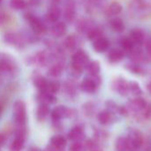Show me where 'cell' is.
<instances>
[{
    "label": "cell",
    "instance_id": "cell-1",
    "mask_svg": "<svg viewBox=\"0 0 151 151\" xmlns=\"http://www.w3.org/2000/svg\"><path fill=\"white\" fill-rule=\"evenodd\" d=\"M13 116L16 125V133H26L27 110L26 105L22 101H18L13 105Z\"/></svg>",
    "mask_w": 151,
    "mask_h": 151
},
{
    "label": "cell",
    "instance_id": "cell-2",
    "mask_svg": "<svg viewBox=\"0 0 151 151\" xmlns=\"http://www.w3.org/2000/svg\"><path fill=\"white\" fill-rule=\"evenodd\" d=\"M89 62L88 55L83 50H78L72 57V72L79 76Z\"/></svg>",
    "mask_w": 151,
    "mask_h": 151
},
{
    "label": "cell",
    "instance_id": "cell-3",
    "mask_svg": "<svg viewBox=\"0 0 151 151\" xmlns=\"http://www.w3.org/2000/svg\"><path fill=\"white\" fill-rule=\"evenodd\" d=\"M126 138L128 142L129 150H137L143 145V142H144L143 134L142 133L141 131L135 128L129 129L127 136Z\"/></svg>",
    "mask_w": 151,
    "mask_h": 151
},
{
    "label": "cell",
    "instance_id": "cell-4",
    "mask_svg": "<svg viewBox=\"0 0 151 151\" xmlns=\"http://www.w3.org/2000/svg\"><path fill=\"white\" fill-rule=\"evenodd\" d=\"M147 104H148V102L145 99H143L142 97H137L127 103V109L129 113H132L133 116L137 117V118H138V116L142 117V112L146 108Z\"/></svg>",
    "mask_w": 151,
    "mask_h": 151
},
{
    "label": "cell",
    "instance_id": "cell-5",
    "mask_svg": "<svg viewBox=\"0 0 151 151\" xmlns=\"http://www.w3.org/2000/svg\"><path fill=\"white\" fill-rule=\"evenodd\" d=\"M25 18L28 21L34 33H35L37 35H41V34H44L47 31V27L42 22V20L41 19H39L38 17L33 15L30 12H27L25 15Z\"/></svg>",
    "mask_w": 151,
    "mask_h": 151
},
{
    "label": "cell",
    "instance_id": "cell-6",
    "mask_svg": "<svg viewBox=\"0 0 151 151\" xmlns=\"http://www.w3.org/2000/svg\"><path fill=\"white\" fill-rule=\"evenodd\" d=\"M101 84V77L97 76H90L89 77H86L81 84V89L83 92L93 93L96 91L98 86Z\"/></svg>",
    "mask_w": 151,
    "mask_h": 151
},
{
    "label": "cell",
    "instance_id": "cell-7",
    "mask_svg": "<svg viewBox=\"0 0 151 151\" xmlns=\"http://www.w3.org/2000/svg\"><path fill=\"white\" fill-rule=\"evenodd\" d=\"M111 88L113 91L118 92L121 96H127L129 93V83L121 77H117L112 81Z\"/></svg>",
    "mask_w": 151,
    "mask_h": 151
},
{
    "label": "cell",
    "instance_id": "cell-8",
    "mask_svg": "<svg viewBox=\"0 0 151 151\" xmlns=\"http://www.w3.org/2000/svg\"><path fill=\"white\" fill-rule=\"evenodd\" d=\"M76 8L74 0H65L64 1V10L63 17L66 22H72L75 19Z\"/></svg>",
    "mask_w": 151,
    "mask_h": 151
},
{
    "label": "cell",
    "instance_id": "cell-9",
    "mask_svg": "<svg viewBox=\"0 0 151 151\" xmlns=\"http://www.w3.org/2000/svg\"><path fill=\"white\" fill-rule=\"evenodd\" d=\"M4 40L6 44H12L17 47H21L25 44V38L18 33L8 32L4 36Z\"/></svg>",
    "mask_w": 151,
    "mask_h": 151
},
{
    "label": "cell",
    "instance_id": "cell-10",
    "mask_svg": "<svg viewBox=\"0 0 151 151\" xmlns=\"http://www.w3.org/2000/svg\"><path fill=\"white\" fill-rule=\"evenodd\" d=\"M73 110L65 106H58L51 111V117L54 121H58L65 117H72Z\"/></svg>",
    "mask_w": 151,
    "mask_h": 151
},
{
    "label": "cell",
    "instance_id": "cell-11",
    "mask_svg": "<svg viewBox=\"0 0 151 151\" xmlns=\"http://www.w3.org/2000/svg\"><path fill=\"white\" fill-rule=\"evenodd\" d=\"M68 139L73 142H81L85 139V133L81 127L75 126L68 133Z\"/></svg>",
    "mask_w": 151,
    "mask_h": 151
},
{
    "label": "cell",
    "instance_id": "cell-12",
    "mask_svg": "<svg viewBox=\"0 0 151 151\" xmlns=\"http://www.w3.org/2000/svg\"><path fill=\"white\" fill-rule=\"evenodd\" d=\"M130 39L133 41V43L134 44V45H141L144 43L145 40V35L144 32L140 29V28H134L130 32V36H129Z\"/></svg>",
    "mask_w": 151,
    "mask_h": 151
},
{
    "label": "cell",
    "instance_id": "cell-13",
    "mask_svg": "<svg viewBox=\"0 0 151 151\" xmlns=\"http://www.w3.org/2000/svg\"><path fill=\"white\" fill-rule=\"evenodd\" d=\"M61 16V10L57 4H52L47 12L46 18L49 21L56 23Z\"/></svg>",
    "mask_w": 151,
    "mask_h": 151
},
{
    "label": "cell",
    "instance_id": "cell-14",
    "mask_svg": "<svg viewBox=\"0 0 151 151\" xmlns=\"http://www.w3.org/2000/svg\"><path fill=\"white\" fill-rule=\"evenodd\" d=\"M109 46H110V42L104 36H102L93 42V48L97 53L105 52L106 50H108Z\"/></svg>",
    "mask_w": 151,
    "mask_h": 151
},
{
    "label": "cell",
    "instance_id": "cell-15",
    "mask_svg": "<svg viewBox=\"0 0 151 151\" xmlns=\"http://www.w3.org/2000/svg\"><path fill=\"white\" fill-rule=\"evenodd\" d=\"M25 136L26 133H16V137L13 140L12 145H11V150L12 151H20L25 144Z\"/></svg>",
    "mask_w": 151,
    "mask_h": 151
},
{
    "label": "cell",
    "instance_id": "cell-16",
    "mask_svg": "<svg viewBox=\"0 0 151 151\" xmlns=\"http://www.w3.org/2000/svg\"><path fill=\"white\" fill-rule=\"evenodd\" d=\"M66 32V26L64 22H56L51 28V34L55 37H61Z\"/></svg>",
    "mask_w": 151,
    "mask_h": 151
},
{
    "label": "cell",
    "instance_id": "cell-17",
    "mask_svg": "<svg viewBox=\"0 0 151 151\" xmlns=\"http://www.w3.org/2000/svg\"><path fill=\"white\" fill-rule=\"evenodd\" d=\"M124 55H125V53L122 50L112 49L108 53V60L111 63H117V62H119L120 61L123 60Z\"/></svg>",
    "mask_w": 151,
    "mask_h": 151
},
{
    "label": "cell",
    "instance_id": "cell-18",
    "mask_svg": "<svg viewBox=\"0 0 151 151\" xmlns=\"http://www.w3.org/2000/svg\"><path fill=\"white\" fill-rule=\"evenodd\" d=\"M51 146L58 150H62L66 146V140L61 135L53 136L50 140Z\"/></svg>",
    "mask_w": 151,
    "mask_h": 151
},
{
    "label": "cell",
    "instance_id": "cell-19",
    "mask_svg": "<svg viewBox=\"0 0 151 151\" xmlns=\"http://www.w3.org/2000/svg\"><path fill=\"white\" fill-rule=\"evenodd\" d=\"M37 100L41 104H44V105H48L49 103H54L56 101V97L49 93L46 92H41L40 94L37 96Z\"/></svg>",
    "mask_w": 151,
    "mask_h": 151
},
{
    "label": "cell",
    "instance_id": "cell-20",
    "mask_svg": "<svg viewBox=\"0 0 151 151\" xmlns=\"http://www.w3.org/2000/svg\"><path fill=\"white\" fill-rule=\"evenodd\" d=\"M97 120L102 125H109L112 121V114L108 110H103L98 113Z\"/></svg>",
    "mask_w": 151,
    "mask_h": 151
},
{
    "label": "cell",
    "instance_id": "cell-21",
    "mask_svg": "<svg viewBox=\"0 0 151 151\" xmlns=\"http://www.w3.org/2000/svg\"><path fill=\"white\" fill-rule=\"evenodd\" d=\"M64 47L68 50V51H73L76 49L78 42H77V38L74 36H68L67 37H65V39L63 42Z\"/></svg>",
    "mask_w": 151,
    "mask_h": 151
},
{
    "label": "cell",
    "instance_id": "cell-22",
    "mask_svg": "<svg viewBox=\"0 0 151 151\" xmlns=\"http://www.w3.org/2000/svg\"><path fill=\"white\" fill-rule=\"evenodd\" d=\"M50 114V109L48 105L41 104L36 110V118L39 121H43L47 118Z\"/></svg>",
    "mask_w": 151,
    "mask_h": 151
},
{
    "label": "cell",
    "instance_id": "cell-23",
    "mask_svg": "<svg viewBox=\"0 0 151 151\" xmlns=\"http://www.w3.org/2000/svg\"><path fill=\"white\" fill-rule=\"evenodd\" d=\"M111 28L116 31V32H123L124 29H125V24H124V21L122 20L121 18L119 17H115L113 18L111 20Z\"/></svg>",
    "mask_w": 151,
    "mask_h": 151
},
{
    "label": "cell",
    "instance_id": "cell-24",
    "mask_svg": "<svg viewBox=\"0 0 151 151\" xmlns=\"http://www.w3.org/2000/svg\"><path fill=\"white\" fill-rule=\"evenodd\" d=\"M48 84L49 82L43 77H41V76H38L34 79V85L40 92H46Z\"/></svg>",
    "mask_w": 151,
    "mask_h": 151
},
{
    "label": "cell",
    "instance_id": "cell-25",
    "mask_svg": "<svg viewBox=\"0 0 151 151\" xmlns=\"http://www.w3.org/2000/svg\"><path fill=\"white\" fill-rule=\"evenodd\" d=\"M86 69H87V70L90 76H97L100 72L101 67H100L99 61H93L89 62V64L88 65V67Z\"/></svg>",
    "mask_w": 151,
    "mask_h": 151
},
{
    "label": "cell",
    "instance_id": "cell-26",
    "mask_svg": "<svg viewBox=\"0 0 151 151\" xmlns=\"http://www.w3.org/2000/svg\"><path fill=\"white\" fill-rule=\"evenodd\" d=\"M64 70V66L62 63H57L53 66L50 67L49 69V75L53 77H58L62 75Z\"/></svg>",
    "mask_w": 151,
    "mask_h": 151
},
{
    "label": "cell",
    "instance_id": "cell-27",
    "mask_svg": "<svg viewBox=\"0 0 151 151\" xmlns=\"http://www.w3.org/2000/svg\"><path fill=\"white\" fill-rule=\"evenodd\" d=\"M107 12L111 16H117L122 12V5L119 2H113L109 5Z\"/></svg>",
    "mask_w": 151,
    "mask_h": 151
},
{
    "label": "cell",
    "instance_id": "cell-28",
    "mask_svg": "<svg viewBox=\"0 0 151 151\" xmlns=\"http://www.w3.org/2000/svg\"><path fill=\"white\" fill-rule=\"evenodd\" d=\"M116 150L117 151H129L128 142L126 137H119L116 142Z\"/></svg>",
    "mask_w": 151,
    "mask_h": 151
},
{
    "label": "cell",
    "instance_id": "cell-29",
    "mask_svg": "<svg viewBox=\"0 0 151 151\" xmlns=\"http://www.w3.org/2000/svg\"><path fill=\"white\" fill-rule=\"evenodd\" d=\"M120 45H121L122 49H123L125 52H128V53H130V52L135 47L134 44L133 43V41L130 39L129 36H127V37H123V38L121 39V41H120Z\"/></svg>",
    "mask_w": 151,
    "mask_h": 151
},
{
    "label": "cell",
    "instance_id": "cell-30",
    "mask_svg": "<svg viewBox=\"0 0 151 151\" xmlns=\"http://www.w3.org/2000/svg\"><path fill=\"white\" fill-rule=\"evenodd\" d=\"M103 36V32L102 30L99 28H96V27H93L88 32V37L89 40L91 41H96V39L100 38Z\"/></svg>",
    "mask_w": 151,
    "mask_h": 151
},
{
    "label": "cell",
    "instance_id": "cell-31",
    "mask_svg": "<svg viewBox=\"0 0 151 151\" xmlns=\"http://www.w3.org/2000/svg\"><path fill=\"white\" fill-rule=\"evenodd\" d=\"M14 69L13 63L10 59H2L0 61V70L2 71H5V72H9L12 71Z\"/></svg>",
    "mask_w": 151,
    "mask_h": 151
},
{
    "label": "cell",
    "instance_id": "cell-32",
    "mask_svg": "<svg viewBox=\"0 0 151 151\" xmlns=\"http://www.w3.org/2000/svg\"><path fill=\"white\" fill-rule=\"evenodd\" d=\"M129 93H132L133 95L138 96L142 93V90L140 86V85L134 81H132L129 83Z\"/></svg>",
    "mask_w": 151,
    "mask_h": 151
},
{
    "label": "cell",
    "instance_id": "cell-33",
    "mask_svg": "<svg viewBox=\"0 0 151 151\" xmlns=\"http://www.w3.org/2000/svg\"><path fill=\"white\" fill-rule=\"evenodd\" d=\"M85 148L88 151H104L103 149L100 147V145L96 142V141L93 140H88L85 143Z\"/></svg>",
    "mask_w": 151,
    "mask_h": 151
},
{
    "label": "cell",
    "instance_id": "cell-34",
    "mask_svg": "<svg viewBox=\"0 0 151 151\" xmlns=\"http://www.w3.org/2000/svg\"><path fill=\"white\" fill-rule=\"evenodd\" d=\"M10 4L11 6L16 10H22L27 4L26 0H10Z\"/></svg>",
    "mask_w": 151,
    "mask_h": 151
},
{
    "label": "cell",
    "instance_id": "cell-35",
    "mask_svg": "<svg viewBox=\"0 0 151 151\" xmlns=\"http://www.w3.org/2000/svg\"><path fill=\"white\" fill-rule=\"evenodd\" d=\"M59 87H60V85H59V83H58V82H57V81L49 82V84H48V87H47V90H46V93H49L54 94V93H58V92Z\"/></svg>",
    "mask_w": 151,
    "mask_h": 151
},
{
    "label": "cell",
    "instance_id": "cell-36",
    "mask_svg": "<svg viewBox=\"0 0 151 151\" xmlns=\"http://www.w3.org/2000/svg\"><path fill=\"white\" fill-rule=\"evenodd\" d=\"M127 69L129 71H131L132 73L137 74V75H141V74H142V72H143L142 68L140 65H138V63L127 64Z\"/></svg>",
    "mask_w": 151,
    "mask_h": 151
},
{
    "label": "cell",
    "instance_id": "cell-37",
    "mask_svg": "<svg viewBox=\"0 0 151 151\" xmlns=\"http://www.w3.org/2000/svg\"><path fill=\"white\" fill-rule=\"evenodd\" d=\"M105 106H106V108H107L108 111H110L111 114H112V113H118V114H119V105H117L113 101H111V100L107 101H106V103H105Z\"/></svg>",
    "mask_w": 151,
    "mask_h": 151
},
{
    "label": "cell",
    "instance_id": "cell-38",
    "mask_svg": "<svg viewBox=\"0 0 151 151\" xmlns=\"http://www.w3.org/2000/svg\"><path fill=\"white\" fill-rule=\"evenodd\" d=\"M83 112L87 117H91L94 112H95V106L93 103L89 102V103H86L83 106Z\"/></svg>",
    "mask_w": 151,
    "mask_h": 151
},
{
    "label": "cell",
    "instance_id": "cell-39",
    "mask_svg": "<svg viewBox=\"0 0 151 151\" xmlns=\"http://www.w3.org/2000/svg\"><path fill=\"white\" fill-rule=\"evenodd\" d=\"M69 151H87L85 145L81 142H73L69 148Z\"/></svg>",
    "mask_w": 151,
    "mask_h": 151
},
{
    "label": "cell",
    "instance_id": "cell-40",
    "mask_svg": "<svg viewBox=\"0 0 151 151\" xmlns=\"http://www.w3.org/2000/svg\"><path fill=\"white\" fill-rule=\"evenodd\" d=\"M144 45H145V50L147 53V58L146 59H151V38L148 37L145 38L144 40Z\"/></svg>",
    "mask_w": 151,
    "mask_h": 151
},
{
    "label": "cell",
    "instance_id": "cell-41",
    "mask_svg": "<svg viewBox=\"0 0 151 151\" xmlns=\"http://www.w3.org/2000/svg\"><path fill=\"white\" fill-rule=\"evenodd\" d=\"M142 117L144 119H150L151 118V103H148L146 108L142 112Z\"/></svg>",
    "mask_w": 151,
    "mask_h": 151
},
{
    "label": "cell",
    "instance_id": "cell-42",
    "mask_svg": "<svg viewBox=\"0 0 151 151\" xmlns=\"http://www.w3.org/2000/svg\"><path fill=\"white\" fill-rule=\"evenodd\" d=\"M119 114L121 115V116H128L129 112L127 109V107H123V106H119Z\"/></svg>",
    "mask_w": 151,
    "mask_h": 151
},
{
    "label": "cell",
    "instance_id": "cell-43",
    "mask_svg": "<svg viewBox=\"0 0 151 151\" xmlns=\"http://www.w3.org/2000/svg\"><path fill=\"white\" fill-rule=\"evenodd\" d=\"M4 142H5V137L4 134L0 133V146H3Z\"/></svg>",
    "mask_w": 151,
    "mask_h": 151
},
{
    "label": "cell",
    "instance_id": "cell-44",
    "mask_svg": "<svg viewBox=\"0 0 151 151\" xmlns=\"http://www.w3.org/2000/svg\"><path fill=\"white\" fill-rule=\"evenodd\" d=\"M29 2H30L32 4L35 5V4H39V3H40V0H29Z\"/></svg>",
    "mask_w": 151,
    "mask_h": 151
},
{
    "label": "cell",
    "instance_id": "cell-45",
    "mask_svg": "<svg viewBox=\"0 0 151 151\" xmlns=\"http://www.w3.org/2000/svg\"><path fill=\"white\" fill-rule=\"evenodd\" d=\"M147 89H148L149 93H151V82H150V83L147 85Z\"/></svg>",
    "mask_w": 151,
    "mask_h": 151
},
{
    "label": "cell",
    "instance_id": "cell-46",
    "mask_svg": "<svg viewBox=\"0 0 151 151\" xmlns=\"http://www.w3.org/2000/svg\"><path fill=\"white\" fill-rule=\"evenodd\" d=\"M28 151H41L39 149H37V148H31L30 150Z\"/></svg>",
    "mask_w": 151,
    "mask_h": 151
},
{
    "label": "cell",
    "instance_id": "cell-47",
    "mask_svg": "<svg viewBox=\"0 0 151 151\" xmlns=\"http://www.w3.org/2000/svg\"><path fill=\"white\" fill-rule=\"evenodd\" d=\"M1 112H2V108H1V106H0V115H1Z\"/></svg>",
    "mask_w": 151,
    "mask_h": 151
},
{
    "label": "cell",
    "instance_id": "cell-48",
    "mask_svg": "<svg viewBox=\"0 0 151 151\" xmlns=\"http://www.w3.org/2000/svg\"><path fill=\"white\" fill-rule=\"evenodd\" d=\"M1 1H2V0H0V3H1Z\"/></svg>",
    "mask_w": 151,
    "mask_h": 151
}]
</instances>
